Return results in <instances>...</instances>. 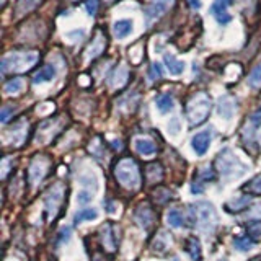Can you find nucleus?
<instances>
[{"label":"nucleus","mask_w":261,"mask_h":261,"mask_svg":"<svg viewBox=\"0 0 261 261\" xmlns=\"http://www.w3.org/2000/svg\"><path fill=\"white\" fill-rule=\"evenodd\" d=\"M167 222L171 225V227H181L183 222H185V219L181 216V212L176 211V209H171L168 212V216H167Z\"/></svg>","instance_id":"2f4dec72"},{"label":"nucleus","mask_w":261,"mask_h":261,"mask_svg":"<svg viewBox=\"0 0 261 261\" xmlns=\"http://www.w3.org/2000/svg\"><path fill=\"white\" fill-rule=\"evenodd\" d=\"M211 13L220 24H227L232 20V15L228 13V0H214L211 7Z\"/></svg>","instance_id":"ddd939ff"},{"label":"nucleus","mask_w":261,"mask_h":261,"mask_svg":"<svg viewBox=\"0 0 261 261\" xmlns=\"http://www.w3.org/2000/svg\"><path fill=\"white\" fill-rule=\"evenodd\" d=\"M233 247L237 250H240V251H248V250H251L253 247H255V242H253V239L248 235L237 237V239L233 240Z\"/></svg>","instance_id":"bb28decb"},{"label":"nucleus","mask_w":261,"mask_h":261,"mask_svg":"<svg viewBox=\"0 0 261 261\" xmlns=\"http://www.w3.org/2000/svg\"><path fill=\"white\" fill-rule=\"evenodd\" d=\"M186 253L191 256V259L194 261H201L202 259V251H201V245H199V240L196 239V237H190V239L186 240V247H185Z\"/></svg>","instance_id":"412c9836"},{"label":"nucleus","mask_w":261,"mask_h":261,"mask_svg":"<svg viewBox=\"0 0 261 261\" xmlns=\"http://www.w3.org/2000/svg\"><path fill=\"white\" fill-rule=\"evenodd\" d=\"M212 110V101L206 93H196L186 103V119L190 126H199L209 118Z\"/></svg>","instance_id":"7ed1b4c3"},{"label":"nucleus","mask_w":261,"mask_h":261,"mask_svg":"<svg viewBox=\"0 0 261 261\" xmlns=\"http://www.w3.org/2000/svg\"><path fill=\"white\" fill-rule=\"evenodd\" d=\"M49 165H51V160H49L47 155H36L31 160L28 167V181L31 186H38L46 178Z\"/></svg>","instance_id":"0eeeda50"},{"label":"nucleus","mask_w":261,"mask_h":261,"mask_svg":"<svg viewBox=\"0 0 261 261\" xmlns=\"http://www.w3.org/2000/svg\"><path fill=\"white\" fill-rule=\"evenodd\" d=\"M100 239H101V245L106 251L114 253L118 250V237H116V230H114V224L106 222L101 228H100Z\"/></svg>","instance_id":"1a4fd4ad"},{"label":"nucleus","mask_w":261,"mask_h":261,"mask_svg":"<svg viewBox=\"0 0 261 261\" xmlns=\"http://www.w3.org/2000/svg\"><path fill=\"white\" fill-rule=\"evenodd\" d=\"M93 196H95V193L93 191H88V190H82L80 193H79V196H77V199H79V202L80 204H87V202H90L93 199Z\"/></svg>","instance_id":"4c0bfd02"},{"label":"nucleus","mask_w":261,"mask_h":261,"mask_svg":"<svg viewBox=\"0 0 261 261\" xmlns=\"http://www.w3.org/2000/svg\"><path fill=\"white\" fill-rule=\"evenodd\" d=\"M133 20H118L113 24V35L116 39H124L133 33Z\"/></svg>","instance_id":"f3484780"},{"label":"nucleus","mask_w":261,"mask_h":261,"mask_svg":"<svg viewBox=\"0 0 261 261\" xmlns=\"http://www.w3.org/2000/svg\"><path fill=\"white\" fill-rule=\"evenodd\" d=\"M216 170L228 181V179L242 176L247 171V167L237 159V155L230 149H224L216 159Z\"/></svg>","instance_id":"20e7f679"},{"label":"nucleus","mask_w":261,"mask_h":261,"mask_svg":"<svg viewBox=\"0 0 261 261\" xmlns=\"http://www.w3.org/2000/svg\"><path fill=\"white\" fill-rule=\"evenodd\" d=\"M214 178H216V173H214V170H212L209 165L206 167H202L198 170V173H196V181L193 183L191 186V193L193 194H199L202 193V185L204 183H207V181H214Z\"/></svg>","instance_id":"f8f14e48"},{"label":"nucleus","mask_w":261,"mask_h":261,"mask_svg":"<svg viewBox=\"0 0 261 261\" xmlns=\"http://www.w3.org/2000/svg\"><path fill=\"white\" fill-rule=\"evenodd\" d=\"M248 206H250V196H242V198L237 199L235 202H228L225 207L230 212H240L243 209H247Z\"/></svg>","instance_id":"cd10ccee"},{"label":"nucleus","mask_w":261,"mask_h":261,"mask_svg":"<svg viewBox=\"0 0 261 261\" xmlns=\"http://www.w3.org/2000/svg\"><path fill=\"white\" fill-rule=\"evenodd\" d=\"M98 217V212L95 209H84V211H80L75 214V224H82V222H87V220H95Z\"/></svg>","instance_id":"c85d7f7f"},{"label":"nucleus","mask_w":261,"mask_h":261,"mask_svg":"<svg viewBox=\"0 0 261 261\" xmlns=\"http://www.w3.org/2000/svg\"><path fill=\"white\" fill-rule=\"evenodd\" d=\"M250 217H261V202L250 211Z\"/></svg>","instance_id":"37998d69"},{"label":"nucleus","mask_w":261,"mask_h":261,"mask_svg":"<svg viewBox=\"0 0 261 261\" xmlns=\"http://www.w3.org/2000/svg\"><path fill=\"white\" fill-rule=\"evenodd\" d=\"M149 75H150L152 80H159V79H162L163 72H162V67H160V64H159V62H153V64L150 65Z\"/></svg>","instance_id":"e433bc0d"},{"label":"nucleus","mask_w":261,"mask_h":261,"mask_svg":"<svg viewBox=\"0 0 261 261\" xmlns=\"http://www.w3.org/2000/svg\"><path fill=\"white\" fill-rule=\"evenodd\" d=\"M27 133H28V124L21 119L20 122H16L12 129L7 130L5 139H7V142L12 145H21L24 142V139H27Z\"/></svg>","instance_id":"9b49d317"},{"label":"nucleus","mask_w":261,"mask_h":261,"mask_svg":"<svg viewBox=\"0 0 261 261\" xmlns=\"http://www.w3.org/2000/svg\"><path fill=\"white\" fill-rule=\"evenodd\" d=\"M248 126H251L253 129H258L261 126V106L251 114L250 119H248Z\"/></svg>","instance_id":"c9c22d12"},{"label":"nucleus","mask_w":261,"mask_h":261,"mask_svg":"<svg viewBox=\"0 0 261 261\" xmlns=\"http://www.w3.org/2000/svg\"><path fill=\"white\" fill-rule=\"evenodd\" d=\"M171 198H173V194H171V191L165 190V188H157V190H153L152 193V199L157 204H160V206L167 204Z\"/></svg>","instance_id":"a878e982"},{"label":"nucleus","mask_w":261,"mask_h":261,"mask_svg":"<svg viewBox=\"0 0 261 261\" xmlns=\"http://www.w3.org/2000/svg\"><path fill=\"white\" fill-rule=\"evenodd\" d=\"M134 219H136V222L144 228V230H152L155 222H157L155 212L149 204H141V206L134 211Z\"/></svg>","instance_id":"6e6552de"},{"label":"nucleus","mask_w":261,"mask_h":261,"mask_svg":"<svg viewBox=\"0 0 261 261\" xmlns=\"http://www.w3.org/2000/svg\"><path fill=\"white\" fill-rule=\"evenodd\" d=\"M235 111V103L230 96H222L219 100V106H217V113L222 116L224 119H230L233 116Z\"/></svg>","instance_id":"6ab92c4d"},{"label":"nucleus","mask_w":261,"mask_h":261,"mask_svg":"<svg viewBox=\"0 0 261 261\" xmlns=\"http://www.w3.org/2000/svg\"><path fill=\"white\" fill-rule=\"evenodd\" d=\"M70 228L69 227H65V228H62V232H61V239H59V242L61 243H64V242H67L69 239H70Z\"/></svg>","instance_id":"79ce46f5"},{"label":"nucleus","mask_w":261,"mask_h":261,"mask_svg":"<svg viewBox=\"0 0 261 261\" xmlns=\"http://www.w3.org/2000/svg\"><path fill=\"white\" fill-rule=\"evenodd\" d=\"M188 4H190V7L194 8V10H199L201 8V0H188Z\"/></svg>","instance_id":"c03bdc74"},{"label":"nucleus","mask_w":261,"mask_h":261,"mask_svg":"<svg viewBox=\"0 0 261 261\" xmlns=\"http://www.w3.org/2000/svg\"><path fill=\"white\" fill-rule=\"evenodd\" d=\"M59 129H61V119H54V121H46V122H43V124L38 127L36 141L41 142V144L49 142L57 133H59Z\"/></svg>","instance_id":"9d476101"},{"label":"nucleus","mask_w":261,"mask_h":261,"mask_svg":"<svg viewBox=\"0 0 261 261\" xmlns=\"http://www.w3.org/2000/svg\"><path fill=\"white\" fill-rule=\"evenodd\" d=\"M191 224L204 235H211L216 230L217 214L211 202H196L190 206Z\"/></svg>","instance_id":"f257e3e1"},{"label":"nucleus","mask_w":261,"mask_h":261,"mask_svg":"<svg viewBox=\"0 0 261 261\" xmlns=\"http://www.w3.org/2000/svg\"><path fill=\"white\" fill-rule=\"evenodd\" d=\"M250 261H261V255H256V256H253Z\"/></svg>","instance_id":"49530a36"},{"label":"nucleus","mask_w":261,"mask_h":261,"mask_svg":"<svg viewBox=\"0 0 261 261\" xmlns=\"http://www.w3.org/2000/svg\"><path fill=\"white\" fill-rule=\"evenodd\" d=\"M85 10L90 16H95L98 10V4L96 0H85Z\"/></svg>","instance_id":"ea45409f"},{"label":"nucleus","mask_w":261,"mask_h":261,"mask_svg":"<svg viewBox=\"0 0 261 261\" xmlns=\"http://www.w3.org/2000/svg\"><path fill=\"white\" fill-rule=\"evenodd\" d=\"M12 163H13V160L10 157H4L2 170H0V176H2V179H5L8 176V171H10V168H12Z\"/></svg>","instance_id":"58836bf2"},{"label":"nucleus","mask_w":261,"mask_h":261,"mask_svg":"<svg viewBox=\"0 0 261 261\" xmlns=\"http://www.w3.org/2000/svg\"><path fill=\"white\" fill-rule=\"evenodd\" d=\"M114 176L127 190H137L141 186V170L134 159L124 157L114 165Z\"/></svg>","instance_id":"f03ea898"},{"label":"nucleus","mask_w":261,"mask_h":261,"mask_svg":"<svg viewBox=\"0 0 261 261\" xmlns=\"http://www.w3.org/2000/svg\"><path fill=\"white\" fill-rule=\"evenodd\" d=\"M243 191L248 194H261V175H258L256 178H253L251 181L245 185Z\"/></svg>","instance_id":"7c9ffc66"},{"label":"nucleus","mask_w":261,"mask_h":261,"mask_svg":"<svg viewBox=\"0 0 261 261\" xmlns=\"http://www.w3.org/2000/svg\"><path fill=\"white\" fill-rule=\"evenodd\" d=\"M211 139H212V136H211L209 130H202V133H198L191 139L193 150L198 155H204V153L207 152L209 145H211Z\"/></svg>","instance_id":"4468645a"},{"label":"nucleus","mask_w":261,"mask_h":261,"mask_svg":"<svg viewBox=\"0 0 261 261\" xmlns=\"http://www.w3.org/2000/svg\"><path fill=\"white\" fill-rule=\"evenodd\" d=\"M92 261H106V259H105V258H103L101 255H95Z\"/></svg>","instance_id":"a18cd8bd"},{"label":"nucleus","mask_w":261,"mask_h":261,"mask_svg":"<svg viewBox=\"0 0 261 261\" xmlns=\"http://www.w3.org/2000/svg\"><path fill=\"white\" fill-rule=\"evenodd\" d=\"M105 2H113V0H105Z\"/></svg>","instance_id":"de8ad7c7"},{"label":"nucleus","mask_w":261,"mask_h":261,"mask_svg":"<svg viewBox=\"0 0 261 261\" xmlns=\"http://www.w3.org/2000/svg\"><path fill=\"white\" fill-rule=\"evenodd\" d=\"M129 79V70L126 69V65H121V67L114 72V75L111 77V87L113 88H121L126 85V82Z\"/></svg>","instance_id":"b1692460"},{"label":"nucleus","mask_w":261,"mask_h":261,"mask_svg":"<svg viewBox=\"0 0 261 261\" xmlns=\"http://www.w3.org/2000/svg\"><path fill=\"white\" fill-rule=\"evenodd\" d=\"M105 47H106L105 35H103V33H96L93 41H92V44H90V47L87 49V61H93L95 57L101 56L103 51H105Z\"/></svg>","instance_id":"2eb2a0df"},{"label":"nucleus","mask_w":261,"mask_h":261,"mask_svg":"<svg viewBox=\"0 0 261 261\" xmlns=\"http://www.w3.org/2000/svg\"><path fill=\"white\" fill-rule=\"evenodd\" d=\"M64 194H65V186L62 183L53 185L49 188V191L46 193L44 204H46V214L49 220H54L57 214H59L62 202H64Z\"/></svg>","instance_id":"423d86ee"},{"label":"nucleus","mask_w":261,"mask_h":261,"mask_svg":"<svg viewBox=\"0 0 261 261\" xmlns=\"http://www.w3.org/2000/svg\"><path fill=\"white\" fill-rule=\"evenodd\" d=\"M134 147L141 155H153L157 152V145H155L150 139H136Z\"/></svg>","instance_id":"5701e85b"},{"label":"nucleus","mask_w":261,"mask_h":261,"mask_svg":"<svg viewBox=\"0 0 261 261\" xmlns=\"http://www.w3.org/2000/svg\"><path fill=\"white\" fill-rule=\"evenodd\" d=\"M167 10V5L163 2H159V4H152L149 8H147V15H149V20L152 18H157L159 15H162L163 12Z\"/></svg>","instance_id":"72a5a7b5"},{"label":"nucleus","mask_w":261,"mask_h":261,"mask_svg":"<svg viewBox=\"0 0 261 261\" xmlns=\"http://www.w3.org/2000/svg\"><path fill=\"white\" fill-rule=\"evenodd\" d=\"M155 106L159 108V111L162 114H167L170 113L171 110H173V106H175V100H173V96L168 95V93H163L160 96L155 98Z\"/></svg>","instance_id":"4be33fe9"},{"label":"nucleus","mask_w":261,"mask_h":261,"mask_svg":"<svg viewBox=\"0 0 261 261\" xmlns=\"http://www.w3.org/2000/svg\"><path fill=\"white\" fill-rule=\"evenodd\" d=\"M10 114H12V108H10V106H4V108H2V114H0V121L7 122Z\"/></svg>","instance_id":"a19ab883"},{"label":"nucleus","mask_w":261,"mask_h":261,"mask_svg":"<svg viewBox=\"0 0 261 261\" xmlns=\"http://www.w3.org/2000/svg\"><path fill=\"white\" fill-rule=\"evenodd\" d=\"M247 228H248V233H250L251 239H256V240L261 239V220H256V222H250Z\"/></svg>","instance_id":"f704fd0d"},{"label":"nucleus","mask_w":261,"mask_h":261,"mask_svg":"<svg viewBox=\"0 0 261 261\" xmlns=\"http://www.w3.org/2000/svg\"><path fill=\"white\" fill-rule=\"evenodd\" d=\"M38 4H39V0H20L18 5H16V15L28 13L33 8H36Z\"/></svg>","instance_id":"c756f323"},{"label":"nucleus","mask_w":261,"mask_h":261,"mask_svg":"<svg viewBox=\"0 0 261 261\" xmlns=\"http://www.w3.org/2000/svg\"><path fill=\"white\" fill-rule=\"evenodd\" d=\"M23 87H24L23 79H12V80L5 82L4 92H5V95H15V93H20Z\"/></svg>","instance_id":"393cba45"},{"label":"nucleus","mask_w":261,"mask_h":261,"mask_svg":"<svg viewBox=\"0 0 261 261\" xmlns=\"http://www.w3.org/2000/svg\"><path fill=\"white\" fill-rule=\"evenodd\" d=\"M145 178H147V183L155 185V183H160L163 179V168L160 163L157 162H152V163H147L145 167Z\"/></svg>","instance_id":"a211bd4d"},{"label":"nucleus","mask_w":261,"mask_h":261,"mask_svg":"<svg viewBox=\"0 0 261 261\" xmlns=\"http://www.w3.org/2000/svg\"><path fill=\"white\" fill-rule=\"evenodd\" d=\"M56 77V67L54 65H44L43 69H39L35 77H33V84H44V82H51Z\"/></svg>","instance_id":"aec40b11"},{"label":"nucleus","mask_w":261,"mask_h":261,"mask_svg":"<svg viewBox=\"0 0 261 261\" xmlns=\"http://www.w3.org/2000/svg\"><path fill=\"white\" fill-rule=\"evenodd\" d=\"M248 85L255 90L261 88V65H256V67L251 70L250 77H248Z\"/></svg>","instance_id":"473e14b6"},{"label":"nucleus","mask_w":261,"mask_h":261,"mask_svg":"<svg viewBox=\"0 0 261 261\" xmlns=\"http://www.w3.org/2000/svg\"><path fill=\"white\" fill-rule=\"evenodd\" d=\"M38 62V54L36 53H28V54H8L2 59V73L7 72H21L30 69L31 65Z\"/></svg>","instance_id":"39448f33"},{"label":"nucleus","mask_w":261,"mask_h":261,"mask_svg":"<svg viewBox=\"0 0 261 261\" xmlns=\"http://www.w3.org/2000/svg\"><path fill=\"white\" fill-rule=\"evenodd\" d=\"M163 62H165L167 70L170 72V75H175V77L181 75V73L185 72V69H186L185 61L176 59V56L171 54V53H167L165 56H163Z\"/></svg>","instance_id":"dca6fc26"}]
</instances>
